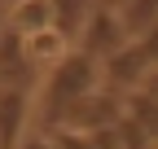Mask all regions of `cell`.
<instances>
[{"instance_id":"obj_1","label":"cell","mask_w":158,"mask_h":149,"mask_svg":"<svg viewBox=\"0 0 158 149\" xmlns=\"http://www.w3.org/2000/svg\"><path fill=\"white\" fill-rule=\"evenodd\" d=\"M101 83V62L88 57V53L70 48L66 57H57L48 66V79H44V127L57 132L62 127V114L88 92Z\"/></svg>"},{"instance_id":"obj_2","label":"cell","mask_w":158,"mask_h":149,"mask_svg":"<svg viewBox=\"0 0 158 149\" xmlns=\"http://www.w3.org/2000/svg\"><path fill=\"white\" fill-rule=\"evenodd\" d=\"M149 70H154V35L149 40H127L118 53H110L101 62V74L110 79V88H123V92L145 88Z\"/></svg>"},{"instance_id":"obj_3","label":"cell","mask_w":158,"mask_h":149,"mask_svg":"<svg viewBox=\"0 0 158 149\" xmlns=\"http://www.w3.org/2000/svg\"><path fill=\"white\" fill-rule=\"evenodd\" d=\"M118 119H123V97L114 88H92L62 114V127L66 132H97V127H110Z\"/></svg>"},{"instance_id":"obj_4","label":"cell","mask_w":158,"mask_h":149,"mask_svg":"<svg viewBox=\"0 0 158 149\" xmlns=\"http://www.w3.org/2000/svg\"><path fill=\"white\" fill-rule=\"evenodd\" d=\"M123 44H127V40H123L118 18H114L110 9H92L88 22H84V31H79V40H75V48L88 53V57H97V62H106L110 53H118Z\"/></svg>"},{"instance_id":"obj_5","label":"cell","mask_w":158,"mask_h":149,"mask_svg":"<svg viewBox=\"0 0 158 149\" xmlns=\"http://www.w3.org/2000/svg\"><path fill=\"white\" fill-rule=\"evenodd\" d=\"M31 114V88H0V149H18Z\"/></svg>"},{"instance_id":"obj_6","label":"cell","mask_w":158,"mask_h":149,"mask_svg":"<svg viewBox=\"0 0 158 149\" xmlns=\"http://www.w3.org/2000/svg\"><path fill=\"white\" fill-rule=\"evenodd\" d=\"M31 62L22 53V35H13L9 26L0 31V88H31Z\"/></svg>"},{"instance_id":"obj_7","label":"cell","mask_w":158,"mask_h":149,"mask_svg":"<svg viewBox=\"0 0 158 149\" xmlns=\"http://www.w3.org/2000/svg\"><path fill=\"white\" fill-rule=\"evenodd\" d=\"M92 9H97L92 0H48V31L62 35V44L70 48L79 40V31H84V22H88Z\"/></svg>"},{"instance_id":"obj_8","label":"cell","mask_w":158,"mask_h":149,"mask_svg":"<svg viewBox=\"0 0 158 149\" xmlns=\"http://www.w3.org/2000/svg\"><path fill=\"white\" fill-rule=\"evenodd\" d=\"M114 18H118L123 40H149L158 22V0H127L123 9H114Z\"/></svg>"},{"instance_id":"obj_9","label":"cell","mask_w":158,"mask_h":149,"mask_svg":"<svg viewBox=\"0 0 158 149\" xmlns=\"http://www.w3.org/2000/svg\"><path fill=\"white\" fill-rule=\"evenodd\" d=\"M13 35H35V31H48V0H13V13L5 22Z\"/></svg>"},{"instance_id":"obj_10","label":"cell","mask_w":158,"mask_h":149,"mask_svg":"<svg viewBox=\"0 0 158 149\" xmlns=\"http://www.w3.org/2000/svg\"><path fill=\"white\" fill-rule=\"evenodd\" d=\"M114 149H154V136L145 127H136L132 119H118L114 123Z\"/></svg>"},{"instance_id":"obj_11","label":"cell","mask_w":158,"mask_h":149,"mask_svg":"<svg viewBox=\"0 0 158 149\" xmlns=\"http://www.w3.org/2000/svg\"><path fill=\"white\" fill-rule=\"evenodd\" d=\"M48 140H53L57 149H97V145H92L84 132H66V127H57V132H53Z\"/></svg>"},{"instance_id":"obj_12","label":"cell","mask_w":158,"mask_h":149,"mask_svg":"<svg viewBox=\"0 0 158 149\" xmlns=\"http://www.w3.org/2000/svg\"><path fill=\"white\" fill-rule=\"evenodd\" d=\"M92 5H97V9H110V13H114V9H123L127 0H92Z\"/></svg>"},{"instance_id":"obj_13","label":"cell","mask_w":158,"mask_h":149,"mask_svg":"<svg viewBox=\"0 0 158 149\" xmlns=\"http://www.w3.org/2000/svg\"><path fill=\"white\" fill-rule=\"evenodd\" d=\"M18 149H44V140H27V145H18Z\"/></svg>"},{"instance_id":"obj_14","label":"cell","mask_w":158,"mask_h":149,"mask_svg":"<svg viewBox=\"0 0 158 149\" xmlns=\"http://www.w3.org/2000/svg\"><path fill=\"white\" fill-rule=\"evenodd\" d=\"M0 31H5V9H0Z\"/></svg>"},{"instance_id":"obj_15","label":"cell","mask_w":158,"mask_h":149,"mask_svg":"<svg viewBox=\"0 0 158 149\" xmlns=\"http://www.w3.org/2000/svg\"><path fill=\"white\" fill-rule=\"evenodd\" d=\"M0 9H5V0H0Z\"/></svg>"}]
</instances>
